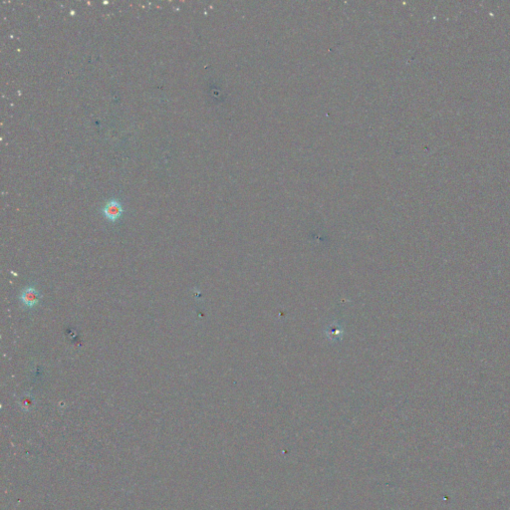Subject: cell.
<instances>
[{"label": "cell", "instance_id": "cell-2", "mask_svg": "<svg viewBox=\"0 0 510 510\" xmlns=\"http://www.w3.org/2000/svg\"><path fill=\"white\" fill-rule=\"evenodd\" d=\"M20 301L26 307L33 308L40 302V294L34 286H28L21 292Z\"/></svg>", "mask_w": 510, "mask_h": 510}, {"label": "cell", "instance_id": "cell-1", "mask_svg": "<svg viewBox=\"0 0 510 510\" xmlns=\"http://www.w3.org/2000/svg\"><path fill=\"white\" fill-rule=\"evenodd\" d=\"M103 214L108 220L112 222L117 221L123 215L122 203L118 200H110L105 204L103 208Z\"/></svg>", "mask_w": 510, "mask_h": 510}]
</instances>
